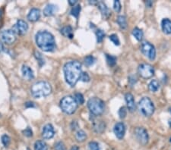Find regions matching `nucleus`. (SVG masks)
<instances>
[{
  "instance_id": "obj_45",
  "label": "nucleus",
  "mask_w": 171,
  "mask_h": 150,
  "mask_svg": "<svg viewBox=\"0 0 171 150\" xmlns=\"http://www.w3.org/2000/svg\"><path fill=\"white\" fill-rule=\"evenodd\" d=\"M2 49H3V46H2V44L0 43V52L2 51Z\"/></svg>"
},
{
  "instance_id": "obj_23",
  "label": "nucleus",
  "mask_w": 171,
  "mask_h": 150,
  "mask_svg": "<svg viewBox=\"0 0 171 150\" xmlns=\"http://www.w3.org/2000/svg\"><path fill=\"white\" fill-rule=\"evenodd\" d=\"M159 88H160V84H159L158 81L156 80H153L148 84V89H149L151 92H157L159 90Z\"/></svg>"
},
{
  "instance_id": "obj_13",
  "label": "nucleus",
  "mask_w": 171,
  "mask_h": 150,
  "mask_svg": "<svg viewBox=\"0 0 171 150\" xmlns=\"http://www.w3.org/2000/svg\"><path fill=\"white\" fill-rule=\"evenodd\" d=\"M54 134H55V131H54L53 127L52 126V125L48 124L43 127V131H42V136L44 139H51L54 137Z\"/></svg>"
},
{
  "instance_id": "obj_1",
  "label": "nucleus",
  "mask_w": 171,
  "mask_h": 150,
  "mask_svg": "<svg viewBox=\"0 0 171 150\" xmlns=\"http://www.w3.org/2000/svg\"><path fill=\"white\" fill-rule=\"evenodd\" d=\"M65 79L71 86H75L80 80L81 73V64L78 61H71L64 65Z\"/></svg>"
},
{
  "instance_id": "obj_19",
  "label": "nucleus",
  "mask_w": 171,
  "mask_h": 150,
  "mask_svg": "<svg viewBox=\"0 0 171 150\" xmlns=\"http://www.w3.org/2000/svg\"><path fill=\"white\" fill-rule=\"evenodd\" d=\"M163 31L167 34H171V21L168 18H164L161 21Z\"/></svg>"
},
{
  "instance_id": "obj_25",
  "label": "nucleus",
  "mask_w": 171,
  "mask_h": 150,
  "mask_svg": "<svg viewBox=\"0 0 171 150\" xmlns=\"http://www.w3.org/2000/svg\"><path fill=\"white\" fill-rule=\"evenodd\" d=\"M117 24H119V26L120 27V28L122 29H126L127 27V21H126V17L123 15H120L117 17Z\"/></svg>"
},
{
  "instance_id": "obj_6",
  "label": "nucleus",
  "mask_w": 171,
  "mask_h": 150,
  "mask_svg": "<svg viewBox=\"0 0 171 150\" xmlns=\"http://www.w3.org/2000/svg\"><path fill=\"white\" fill-rule=\"evenodd\" d=\"M60 108L66 114L72 115L77 109L78 104L72 96H66L60 101Z\"/></svg>"
},
{
  "instance_id": "obj_11",
  "label": "nucleus",
  "mask_w": 171,
  "mask_h": 150,
  "mask_svg": "<svg viewBox=\"0 0 171 150\" xmlns=\"http://www.w3.org/2000/svg\"><path fill=\"white\" fill-rule=\"evenodd\" d=\"M13 31L18 35H24L28 30V24L23 20H18L16 24L13 26Z\"/></svg>"
},
{
  "instance_id": "obj_18",
  "label": "nucleus",
  "mask_w": 171,
  "mask_h": 150,
  "mask_svg": "<svg viewBox=\"0 0 171 150\" xmlns=\"http://www.w3.org/2000/svg\"><path fill=\"white\" fill-rule=\"evenodd\" d=\"M97 6L98 9H100L101 14L105 18H108V17L111 15V11H109V9H108V7L102 2H100L97 3Z\"/></svg>"
},
{
  "instance_id": "obj_7",
  "label": "nucleus",
  "mask_w": 171,
  "mask_h": 150,
  "mask_svg": "<svg viewBox=\"0 0 171 150\" xmlns=\"http://www.w3.org/2000/svg\"><path fill=\"white\" fill-rule=\"evenodd\" d=\"M138 73L141 77L148 79L154 75V69L149 64H141L138 68Z\"/></svg>"
},
{
  "instance_id": "obj_15",
  "label": "nucleus",
  "mask_w": 171,
  "mask_h": 150,
  "mask_svg": "<svg viewBox=\"0 0 171 150\" xmlns=\"http://www.w3.org/2000/svg\"><path fill=\"white\" fill-rule=\"evenodd\" d=\"M22 75H23L24 78H25L28 80H30L34 77V71L30 67L27 66V65H23L22 68Z\"/></svg>"
},
{
  "instance_id": "obj_29",
  "label": "nucleus",
  "mask_w": 171,
  "mask_h": 150,
  "mask_svg": "<svg viewBox=\"0 0 171 150\" xmlns=\"http://www.w3.org/2000/svg\"><path fill=\"white\" fill-rule=\"evenodd\" d=\"M74 99H75L78 105H82L84 102V99L83 95L80 93V92L75 93V96H74Z\"/></svg>"
},
{
  "instance_id": "obj_31",
  "label": "nucleus",
  "mask_w": 171,
  "mask_h": 150,
  "mask_svg": "<svg viewBox=\"0 0 171 150\" xmlns=\"http://www.w3.org/2000/svg\"><path fill=\"white\" fill-rule=\"evenodd\" d=\"M95 62V58L92 56H88L84 58V64L87 66H91Z\"/></svg>"
},
{
  "instance_id": "obj_24",
  "label": "nucleus",
  "mask_w": 171,
  "mask_h": 150,
  "mask_svg": "<svg viewBox=\"0 0 171 150\" xmlns=\"http://www.w3.org/2000/svg\"><path fill=\"white\" fill-rule=\"evenodd\" d=\"M132 35L135 37V38L138 41H141L142 40V39H143V31L141 30V29H139L138 27H135L132 30Z\"/></svg>"
},
{
  "instance_id": "obj_30",
  "label": "nucleus",
  "mask_w": 171,
  "mask_h": 150,
  "mask_svg": "<svg viewBox=\"0 0 171 150\" xmlns=\"http://www.w3.org/2000/svg\"><path fill=\"white\" fill-rule=\"evenodd\" d=\"M106 58H107V62L109 66H114L116 63V57H115V56L106 55Z\"/></svg>"
},
{
  "instance_id": "obj_16",
  "label": "nucleus",
  "mask_w": 171,
  "mask_h": 150,
  "mask_svg": "<svg viewBox=\"0 0 171 150\" xmlns=\"http://www.w3.org/2000/svg\"><path fill=\"white\" fill-rule=\"evenodd\" d=\"M58 11V7L53 4H48L43 9V14L45 16L49 17L55 15Z\"/></svg>"
},
{
  "instance_id": "obj_22",
  "label": "nucleus",
  "mask_w": 171,
  "mask_h": 150,
  "mask_svg": "<svg viewBox=\"0 0 171 150\" xmlns=\"http://www.w3.org/2000/svg\"><path fill=\"white\" fill-rule=\"evenodd\" d=\"M47 144L43 140H37L34 143V150H47Z\"/></svg>"
},
{
  "instance_id": "obj_12",
  "label": "nucleus",
  "mask_w": 171,
  "mask_h": 150,
  "mask_svg": "<svg viewBox=\"0 0 171 150\" xmlns=\"http://www.w3.org/2000/svg\"><path fill=\"white\" fill-rule=\"evenodd\" d=\"M114 133H115L116 137L119 139H123L126 133V126L122 122H118L116 123L114 126Z\"/></svg>"
},
{
  "instance_id": "obj_34",
  "label": "nucleus",
  "mask_w": 171,
  "mask_h": 150,
  "mask_svg": "<svg viewBox=\"0 0 171 150\" xmlns=\"http://www.w3.org/2000/svg\"><path fill=\"white\" fill-rule=\"evenodd\" d=\"M88 149L89 150H100V146L97 142L92 141L88 144Z\"/></svg>"
},
{
  "instance_id": "obj_49",
  "label": "nucleus",
  "mask_w": 171,
  "mask_h": 150,
  "mask_svg": "<svg viewBox=\"0 0 171 150\" xmlns=\"http://www.w3.org/2000/svg\"><path fill=\"white\" fill-rule=\"evenodd\" d=\"M28 150H29V149H28Z\"/></svg>"
},
{
  "instance_id": "obj_44",
  "label": "nucleus",
  "mask_w": 171,
  "mask_h": 150,
  "mask_svg": "<svg viewBox=\"0 0 171 150\" xmlns=\"http://www.w3.org/2000/svg\"><path fill=\"white\" fill-rule=\"evenodd\" d=\"M74 124H75V125H76V127H78L77 122H75V121H73L72 124V125H74ZM76 128H77V127H75V125H74V127H72V130H75V129H76Z\"/></svg>"
},
{
  "instance_id": "obj_14",
  "label": "nucleus",
  "mask_w": 171,
  "mask_h": 150,
  "mask_svg": "<svg viewBox=\"0 0 171 150\" xmlns=\"http://www.w3.org/2000/svg\"><path fill=\"white\" fill-rule=\"evenodd\" d=\"M125 99H126V105H127L128 109L132 112H134L135 109V102L132 94L126 93V96H125Z\"/></svg>"
},
{
  "instance_id": "obj_33",
  "label": "nucleus",
  "mask_w": 171,
  "mask_h": 150,
  "mask_svg": "<svg viewBox=\"0 0 171 150\" xmlns=\"http://www.w3.org/2000/svg\"><path fill=\"white\" fill-rule=\"evenodd\" d=\"M118 114H119V116H120V118L121 119H124L126 117V115H127V108L124 107V106H122V107L120 108Z\"/></svg>"
},
{
  "instance_id": "obj_47",
  "label": "nucleus",
  "mask_w": 171,
  "mask_h": 150,
  "mask_svg": "<svg viewBox=\"0 0 171 150\" xmlns=\"http://www.w3.org/2000/svg\"><path fill=\"white\" fill-rule=\"evenodd\" d=\"M169 111H170V114H171V108L169 109Z\"/></svg>"
},
{
  "instance_id": "obj_9",
  "label": "nucleus",
  "mask_w": 171,
  "mask_h": 150,
  "mask_svg": "<svg viewBox=\"0 0 171 150\" xmlns=\"http://www.w3.org/2000/svg\"><path fill=\"white\" fill-rule=\"evenodd\" d=\"M135 135L137 140L143 146H145L149 140V135L144 127H136L135 129Z\"/></svg>"
},
{
  "instance_id": "obj_26",
  "label": "nucleus",
  "mask_w": 171,
  "mask_h": 150,
  "mask_svg": "<svg viewBox=\"0 0 171 150\" xmlns=\"http://www.w3.org/2000/svg\"><path fill=\"white\" fill-rule=\"evenodd\" d=\"M75 138L77 139V141L84 142L87 138V134L84 131L79 130V131H77V133L75 134Z\"/></svg>"
},
{
  "instance_id": "obj_28",
  "label": "nucleus",
  "mask_w": 171,
  "mask_h": 150,
  "mask_svg": "<svg viewBox=\"0 0 171 150\" xmlns=\"http://www.w3.org/2000/svg\"><path fill=\"white\" fill-rule=\"evenodd\" d=\"M80 11H81V5L79 4H78L75 6H73V8L71 10V15L78 18L80 14Z\"/></svg>"
},
{
  "instance_id": "obj_46",
  "label": "nucleus",
  "mask_w": 171,
  "mask_h": 150,
  "mask_svg": "<svg viewBox=\"0 0 171 150\" xmlns=\"http://www.w3.org/2000/svg\"><path fill=\"white\" fill-rule=\"evenodd\" d=\"M2 15V10H1V9H0V19H1Z\"/></svg>"
},
{
  "instance_id": "obj_36",
  "label": "nucleus",
  "mask_w": 171,
  "mask_h": 150,
  "mask_svg": "<svg viewBox=\"0 0 171 150\" xmlns=\"http://www.w3.org/2000/svg\"><path fill=\"white\" fill-rule=\"evenodd\" d=\"M10 142H11V139L9 137V136L7 135H3L2 137V144L4 145L5 146H8L10 144Z\"/></svg>"
},
{
  "instance_id": "obj_5",
  "label": "nucleus",
  "mask_w": 171,
  "mask_h": 150,
  "mask_svg": "<svg viewBox=\"0 0 171 150\" xmlns=\"http://www.w3.org/2000/svg\"><path fill=\"white\" fill-rule=\"evenodd\" d=\"M139 109L143 115L146 117L151 116L154 112V105L148 97H143L139 102Z\"/></svg>"
},
{
  "instance_id": "obj_3",
  "label": "nucleus",
  "mask_w": 171,
  "mask_h": 150,
  "mask_svg": "<svg viewBox=\"0 0 171 150\" xmlns=\"http://www.w3.org/2000/svg\"><path fill=\"white\" fill-rule=\"evenodd\" d=\"M52 92L51 85L47 81H39L31 87V93L35 98H42L49 96Z\"/></svg>"
},
{
  "instance_id": "obj_8",
  "label": "nucleus",
  "mask_w": 171,
  "mask_h": 150,
  "mask_svg": "<svg viewBox=\"0 0 171 150\" xmlns=\"http://www.w3.org/2000/svg\"><path fill=\"white\" fill-rule=\"evenodd\" d=\"M141 50L142 53L147 56L150 60H154L156 58V50L152 44L148 42H144L141 43Z\"/></svg>"
},
{
  "instance_id": "obj_2",
  "label": "nucleus",
  "mask_w": 171,
  "mask_h": 150,
  "mask_svg": "<svg viewBox=\"0 0 171 150\" xmlns=\"http://www.w3.org/2000/svg\"><path fill=\"white\" fill-rule=\"evenodd\" d=\"M36 43L38 47L44 52H53L56 49L53 35L47 30H42L36 33Z\"/></svg>"
},
{
  "instance_id": "obj_17",
  "label": "nucleus",
  "mask_w": 171,
  "mask_h": 150,
  "mask_svg": "<svg viewBox=\"0 0 171 150\" xmlns=\"http://www.w3.org/2000/svg\"><path fill=\"white\" fill-rule=\"evenodd\" d=\"M41 17V11L38 9H32L28 13V19L30 21H36Z\"/></svg>"
},
{
  "instance_id": "obj_43",
  "label": "nucleus",
  "mask_w": 171,
  "mask_h": 150,
  "mask_svg": "<svg viewBox=\"0 0 171 150\" xmlns=\"http://www.w3.org/2000/svg\"><path fill=\"white\" fill-rule=\"evenodd\" d=\"M70 150H79V148L78 146H73Z\"/></svg>"
},
{
  "instance_id": "obj_10",
  "label": "nucleus",
  "mask_w": 171,
  "mask_h": 150,
  "mask_svg": "<svg viewBox=\"0 0 171 150\" xmlns=\"http://www.w3.org/2000/svg\"><path fill=\"white\" fill-rule=\"evenodd\" d=\"M0 37L3 43L11 45L16 40V33L13 31V30H5L1 33Z\"/></svg>"
},
{
  "instance_id": "obj_37",
  "label": "nucleus",
  "mask_w": 171,
  "mask_h": 150,
  "mask_svg": "<svg viewBox=\"0 0 171 150\" xmlns=\"http://www.w3.org/2000/svg\"><path fill=\"white\" fill-rule=\"evenodd\" d=\"M80 80L83 82L90 81V76L88 75V73H86V72H82L81 77H80Z\"/></svg>"
},
{
  "instance_id": "obj_32",
  "label": "nucleus",
  "mask_w": 171,
  "mask_h": 150,
  "mask_svg": "<svg viewBox=\"0 0 171 150\" xmlns=\"http://www.w3.org/2000/svg\"><path fill=\"white\" fill-rule=\"evenodd\" d=\"M96 36H97V43H101V42L103 41V38H104L105 33L102 30L98 29V30H97Z\"/></svg>"
},
{
  "instance_id": "obj_38",
  "label": "nucleus",
  "mask_w": 171,
  "mask_h": 150,
  "mask_svg": "<svg viewBox=\"0 0 171 150\" xmlns=\"http://www.w3.org/2000/svg\"><path fill=\"white\" fill-rule=\"evenodd\" d=\"M114 9L117 13H120L121 11V4L119 0H116L114 1Z\"/></svg>"
},
{
  "instance_id": "obj_20",
  "label": "nucleus",
  "mask_w": 171,
  "mask_h": 150,
  "mask_svg": "<svg viewBox=\"0 0 171 150\" xmlns=\"http://www.w3.org/2000/svg\"><path fill=\"white\" fill-rule=\"evenodd\" d=\"M93 127H94V130L97 133H101L105 131V124L103 121H93Z\"/></svg>"
},
{
  "instance_id": "obj_48",
  "label": "nucleus",
  "mask_w": 171,
  "mask_h": 150,
  "mask_svg": "<svg viewBox=\"0 0 171 150\" xmlns=\"http://www.w3.org/2000/svg\"><path fill=\"white\" fill-rule=\"evenodd\" d=\"M170 143H171V138H170Z\"/></svg>"
},
{
  "instance_id": "obj_27",
  "label": "nucleus",
  "mask_w": 171,
  "mask_h": 150,
  "mask_svg": "<svg viewBox=\"0 0 171 150\" xmlns=\"http://www.w3.org/2000/svg\"><path fill=\"white\" fill-rule=\"evenodd\" d=\"M34 56H35L36 60L38 62L40 67H42L43 64H45V60H44V58H43V56H42V54H41L40 52H34Z\"/></svg>"
},
{
  "instance_id": "obj_4",
  "label": "nucleus",
  "mask_w": 171,
  "mask_h": 150,
  "mask_svg": "<svg viewBox=\"0 0 171 150\" xmlns=\"http://www.w3.org/2000/svg\"><path fill=\"white\" fill-rule=\"evenodd\" d=\"M88 107L91 113L94 116L101 115L105 110V103L102 99L93 97L88 102Z\"/></svg>"
},
{
  "instance_id": "obj_35",
  "label": "nucleus",
  "mask_w": 171,
  "mask_h": 150,
  "mask_svg": "<svg viewBox=\"0 0 171 150\" xmlns=\"http://www.w3.org/2000/svg\"><path fill=\"white\" fill-rule=\"evenodd\" d=\"M109 40L114 43V44L115 46H120V40H119V37H118V36L116 34H112L109 36Z\"/></svg>"
},
{
  "instance_id": "obj_39",
  "label": "nucleus",
  "mask_w": 171,
  "mask_h": 150,
  "mask_svg": "<svg viewBox=\"0 0 171 150\" xmlns=\"http://www.w3.org/2000/svg\"><path fill=\"white\" fill-rule=\"evenodd\" d=\"M55 150H66L65 144L62 142H58L55 144Z\"/></svg>"
},
{
  "instance_id": "obj_42",
  "label": "nucleus",
  "mask_w": 171,
  "mask_h": 150,
  "mask_svg": "<svg viewBox=\"0 0 171 150\" xmlns=\"http://www.w3.org/2000/svg\"><path fill=\"white\" fill-rule=\"evenodd\" d=\"M68 3H69V5H72V6H75V5L77 3V1H76V0H69V1H68Z\"/></svg>"
},
{
  "instance_id": "obj_41",
  "label": "nucleus",
  "mask_w": 171,
  "mask_h": 150,
  "mask_svg": "<svg viewBox=\"0 0 171 150\" xmlns=\"http://www.w3.org/2000/svg\"><path fill=\"white\" fill-rule=\"evenodd\" d=\"M25 106L27 108L29 107H34V104L32 102H28L27 103H25Z\"/></svg>"
},
{
  "instance_id": "obj_40",
  "label": "nucleus",
  "mask_w": 171,
  "mask_h": 150,
  "mask_svg": "<svg viewBox=\"0 0 171 150\" xmlns=\"http://www.w3.org/2000/svg\"><path fill=\"white\" fill-rule=\"evenodd\" d=\"M23 133L24 135L28 137H32L33 136V132L30 127H28V128L25 129L24 131H23Z\"/></svg>"
},
{
  "instance_id": "obj_21",
  "label": "nucleus",
  "mask_w": 171,
  "mask_h": 150,
  "mask_svg": "<svg viewBox=\"0 0 171 150\" xmlns=\"http://www.w3.org/2000/svg\"><path fill=\"white\" fill-rule=\"evenodd\" d=\"M61 33L64 37L72 39L73 37V30L71 26H66L61 29Z\"/></svg>"
}]
</instances>
